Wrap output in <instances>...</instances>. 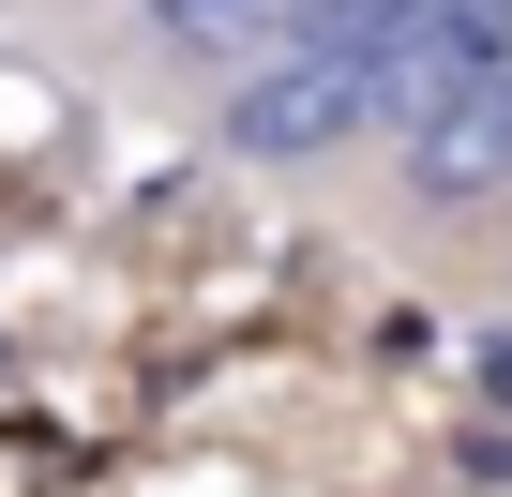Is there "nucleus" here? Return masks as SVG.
<instances>
[{"instance_id": "obj_1", "label": "nucleus", "mask_w": 512, "mask_h": 497, "mask_svg": "<svg viewBox=\"0 0 512 497\" xmlns=\"http://www.w3.org/2000/svg\"><path fill=\"white\" fill-rule=\"evenodd\" d=\"M226 151L241 166H332L377 151V61L362 46H272L226 76Z\"/></svg>"}, {"instance_id": "obj_2", "label": "nucleus", "mask_w": 512, "mask_h": 497, "mask_svg": "<svg viewBox=\"0 0 512 497\" xmlns=\"http://www.w3.org/2000/svg\"><path fill=\"white\" fill-rule=\"evenodd\" d=\"M302 16H317V0H151V31L196 46V61H226V76H241V61H272Z\"/></svg>"}]
</instances>
